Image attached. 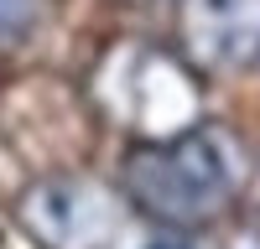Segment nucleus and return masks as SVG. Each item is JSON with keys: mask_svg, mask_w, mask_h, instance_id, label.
<instances>
[{"mask_svg": "<svg viewBox=\"0 0 260 249\" xmlns=\"http://www.w3.org/2000/svg\"><path fill=\"white\" fill-rule=\"evenodd\" d=\"M250 177V145L229 124L198 119L172 140H141L125 156L120 192L161 228H208L245 197Z\"/></svg>", "mask_w": 260, "mask_h": 249, "instance_id": "1", "label": "nucleus"}, {"mask_svg": "<svg viewBox=\"0 0 260 249\" xmlns=\"http://www.w3.org/2000/svg\"><path fill=\"white\" fill-rule=\"evenodd\" d=\"M83 99H89L94 119L115 124L136 140H172L203 119L198 68L182 52L146 36L110 42L83 78Z\"/></svg>", "mask_w": 260, "mask_h": 249, "instance_id": "2", "label": "nucleus"}, {"mask_svg": "<svg viewBox=\"0 0 260 249\" xmlns=\"http://www.w3.org/2000/svg\"><path fill=\"white\" fill-rule=\"evenodd\" d=\"M16 228L31 249H115L125 234L130 202L120 187L99 182L94 172H42L16 192Z\"/></svg>", "mask_w": 260, "mask_h": 249, "instance_id": "3", "label": "nucleus"}, {"mask_svg": "<svg viewBox=\"0 0 260 249\" xmlns=\"http://www.w3.org/2000/svg\"><path fill=\"white\" fill-rule=\"evenodd\" d=\"M177 42L198 73H229L260 57V0H182Z\"/></svg>", "mask_w": 260, "mask_h": 249, "instance_id": "4", "label": "nucleus"}, {"mask_svg": "<svg viewBox=\"0 0 260 249\" xmlns=\"http://www.w3.org/2000/svg\"><path fill=\"white\" fill-rule=\"evenodd\" d=\"M47 21V0H0V57L21 52Z\"/></svg>", "mask_w": 260, "mask_h": 249, "instance_id": "5", "label": "nucleus"}, {"mask_svg": "<svg viewBox=\"0 0 260 249\" xmlns=\"http://www.w3.org/2000/svg\"><path fill=\"white\" fill-rule=\"evenodd\" d=\"M234 249H260V208L240 223V239H234Z\"/></svg>", "mask_w": 260, "mask_h": 249, "instance_id": "6", "label": "nucleus"}, {"mask_svg": "<svg viewBox=\"0 0 260 249\" xmlns=\"http://www.w3.org/2000/svg\"><path fill=\"white\" fill-rule=\"evenodd\" d=\"M151 249H187V244H151Z\"/></svg>", "mask_w": 260, "mask_h": 249, "instance_id": "7", "label": "nucleus"}, {"mask_svg": "<svg viewBox=\"0 0 260 249\" xmlns=\"http://www.w3.org/2000/svg\"><path fill=\"white\" fill-rule=\"evenodd\" d=\"M120 6H151V0H120Z\"/></svg>", "mask_w": 260, "mask_h": 249, "instance_id": "8", "label": "nucleus"}]
</instances>
